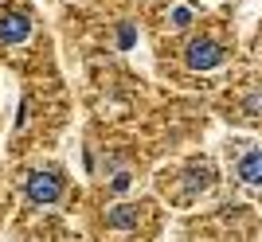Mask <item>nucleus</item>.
I'll return each mask as SVG.
<instances>
[{
    "instance_id": "20e7f679",
    "label": "nucleus",
    "mask_w": 262,
    "mask_h": 242,
    "mask_svg": "<svg viewBox=\"0 0 262 242\" xmlns=\"http://www.w3.org/2000/svg\"><path fill=\"white\" fill-rule=\"evenodd\" d=\"M235 176L243 180V184H262V149H251V153L243 156L239 164H235Z\"/></svg>"
},
{
    "instance_id": "f03ea898",
    "label": "nucleus",
    "mask_w": 262,
    "mask_h": 242,
    "mask_svg": "<svg viewBox=\"0 0 262 242\" xmlns=\"http://www.w3.org/2000/svg\"><path fill=\"white\" fill-rule=\"evenodd\" d=\"M24 191H28L32 203L47 207V203H55V199L63 196V176H59V172H32L28 184H24Z\"/></svg>"
},
{
    "instance_id": "39448f33",
    "label": "nucleus",
    "mask_w": 262,
    "mask_h": 242,
    "mask_svg": "<svg viewBox=\"0 0 262 242\" xmlns=\"http://www.w3.org/2000/svg\"><path fill=\"white\" fill-rule=\"evenodd\" d=\"M106 227H118V231L137 227V207H133V203H118V207L106 215Z\"/></svg>"
},
{
    "instance_id": "423d86ee",
    "label": "nucleus",
    "mask_w": 262,
    "mask_h": 242,
    "mask_svg": "<svg viewBox=\"0 0 262 242\" xmlns=\"http://www.w3.org/2000/svg\"><path fill=\"white\" fill-rule=\"evenodd\" d=\"M172 23L176 28H188V23H192V8H188V4H176L172 8Z\"/></svg>"
},
{
    "instance_id": "6e6552de",
    "label": "nucleus",
    "mask_w": 262,
    "mask_h": 242,
    "mask_svg": "<svg viewBox=\"0 0 262 242\" xmlns=\"http://www.w3.org/2000/svg\"><path fill=\"white\" fill-rule=\"evenodd\" d=\"M121 47H133V28H129V23L121 28Z\"/></svg>"
},
{
    "instance_id": "0eeeda50",
    "label": "nucleus",
    "mask_w": 262,
    "mask_h": 242,
    "mask_svg": "<svg viewBox=\"0 0 262 242\" xmlns=\"http://www.w3.org/2000/svg\"><path fill=\"white\" fill-rule=\"evenodd\" d=\"M114 187H118V191H125V187H129V172H118V176H114Z\"/></svg>"
},
{
    "instance_id": "f257e3e1",
    "label": "nucleus",
    "mask_w": 262,
    "mask_h": 242,
    "mask_svg": "<svg viewBox=\"0 0 262 242\" xmlns=\"http://www.w3.org/2000/svg\"><path fill=\"white\" fill-rule=\"evenodd\" d=\"M223 59H227V51L215 39H192L184 47V63L192 70H215V66H223Z\"/></svg>"
},
{
    "instance_id": "7ed1b4c3",
    "label": "nucleus",
    "mask_w": 262,
    "mask_h": 242,
    "mask_svg": "<svg viewBox=\"0 0 262 242\" xmlns=\"http://www.w3.org/2000/svg\"><path fill=\"white\" fill-rule=\"evenodd\" d=\"M32 39V20L20 12H4L0 16V43H28Z\"/></svg>"
}]
</instances>
